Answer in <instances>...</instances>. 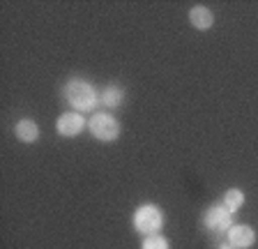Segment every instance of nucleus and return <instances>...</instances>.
<instances>
[{"mask_svg":"<svg viewBox=\"0 0 258 249\" xmlns=\"http://www.w3.org/2000/svg\"><path fill=\"white\" fill-rule=\"evenodd\" d=\"M62 95H64V99H67V104H70L74 111H79V113L95 111V106L99 104V90H97L90 81L76 79V76L64 83Z\"/></svg>","mask_w":258,"mask_h":249,"instance_id":"f257e3e1","label":"nucleus"},{"mask_svg":"<svg viewBox=\"0 0 258 249\" xmlns=\"http://www.w3.org/2000/svg\"><path fill=\"white\" fill-rule=\"evenodd\" d=\"M88 130H90V134L95 136L97 141L111 143V141H118L120 122L118 118H113L106 111H95L92 118H88Z\"/></svg>","mask_w":258,"mask_h":249,"instance_id":"f03ea898","label":"nucleus"},{"mask_svg":"<svg viewBox=\"0 0 258 249\" xmlns=\"http://www.w3.org/2000/svg\"><path fill=\"white\" fill-rule=\"evenodd\" d=\"M134 228L143 235H155V233L161 231L164 226V212H161L159 206L155 203H143V206L136 208L134 212Z\"/></svg>","mask_w":258,"mask_h":249,"instance_id":"7ed1b4c3","label":"nucleus"},{"mask_svg":"<svg viewBox=\"0 0 258 249\" xmlns=\"http://www.w3.org/2000/svg\"><path fill=\"white\" fill-rule=\"evenodd\" d=\"M233 215H235V212H231L224 206V201H219V203H212V206L205 210L203 224H205V228L212 233H224L233 226Z\"/></svg>","mask_w":258,"mask_h":249,"instance_id":"20e7f679","label":"nucleus"},{"mask_svg":"<svg viewBox=\"0 0 258 249\" xmlns=\"http://www.w3.org/2000/svg\"><path fill=\"white\" fill-rule=\"evenodd\" d=\"M86 127H88V120L83 118V113H79V111H67V113H62L55 120V130H58V134L64 136V139L79 136Z\"/></svg>","mask_w":258,"mask_h":249,"instance_id":"39448f33","label":"nucleus"},{"mask_svg":"<svg viewBox=\"0 0 258 249\" xmlns=\"http://www.w3.org/2000/svg\"><path fill=\"white\" fill-rule=\"evenodd\" d=\"M226 233H228V242L235 249H249L256 242V231L249 224H233Z\"/></svg>","mask_w":258,"mask_h":249,"instance_id":"423d86ee","label":"nucleus"},{"mask_svg":"<svg viewBox=\"0 0 258 249\" xmlns=\"http://www.w3.org/2000/svg\"><path fill=\"white\" fill-rule=\"evenodd\" d=\"M189 23H191L196 30H210L212 23H215V14L205 5H194L191 10H189Z\"/></svg>","mask_w":258,"mask_h":249,"instance_id":"0eeeda50","label":"nucleus"},{"mask_svg":"<svg viewBox=\"0 0 258 249\" xmlns=\"http://www.w3.org/2000/svg\"><path fill=\"white\" fill-rule=\"evenodd\" d=\"M14 134L21 143H35L39 139V125L32 118H21L14 125Z\"/></svg>","mask_w":258,"mask_h":249,"instance_id":"6e6552de","label":"nucleus"},{"mask_svg":"<svg viewBox=\"0 0 258 249\" xmlns=\"http://www.w3.org/2000/svg\"><path fill=\"white\" fill-rule=\"evenodd\" d=\"M122 102H124V88L115 86V83L106 86L99 92V104H104L106 108H118Z\"/></svg>","mask_w":258,"mask_h":249,"instance_id":"1a4fd4ad","label":"nucleus"},{"mask_svg":"<svg viewBox=\"0 0 258 249\" xmlns=\"http://www.w3.org/2000/svg\"><path fill=\"white\" fill-rule=\"evenodd\" d=\"M224 206L228 208L231 212L240 210L242 206H244V192L237 190V187H231V190L224 192Z\"/></svg>","mask_w":258,"mask_h":249,"instance_id":"9d476101","label":"nucleus"},{"mask_svg":"<svg viewBox=\"0 0 258 249\" xmlns=\"http://www.w3.org/2000/svg\"><path fill=\"white\" fill-rule=\"evenodd\" d=\"M141 249H171V242L161 233H155V235H145Z\"/></svg>","mask_w":258,"mask_h":249,"instance_id":"9b49d317","label":"nucleus"},{"mask_svg":"<svg viewBox=\"0 0 258 249\" xmlns=\"http://www.w3.org/2000/svg\"><path fill=\"white\" fill-rule=\"evenodd\" d=\"M217 249H235V247H233L231 242H221V244H219V247H217Z\"/></svg>","mask_w":258,"mask_h":249,"instance_id":"f8f14e48","label":"nucleus"}]
</instances>
